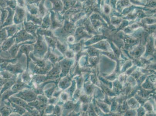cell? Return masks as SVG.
Masks as SVG:
<instances>
[{
  "instance_id": "1",
  "label": "cell",
  "mask_w": 156,
  "mask_h": 116,
  "mask_svg": "<svg viewBox=\"0 0 156 116\" xmlns=\"http://www.w3.org/2000/svg\"><path fill=\"white\" fill-rule=\"evenodd\" d=\"M37 35H38L37 41L34 45V54L38 56L39 58H42L47 51V46L42 36L39 34Z\"/></svg>"
},
{
  "instance_id": "2",
  "label": "cell",
  "mask_w": 156,
  "mask_h": 116,
  "mask_svg": "<svg viewBox=\"0 0 156 116\" xmlns=\"http://www.w3.org/2000/svg\"><path fill=\"white\" fill-rule=\"evenodd\" d=\"M15 39L16 43H19L23 42L26 41L27 40H35V37L29 33L25 30L23 24L22 26L21 30H19L18 32H17L15 34Z\"/></svg>"
},
{
  "instance_id": "3",
  "label": "cell",
  "mask_w": 156,
  "mask_h": 116,
  "mask_svg": "<svg viewBox=\"0 0 156 116\" xmlns=\"http://www.w3.org/2000/svg\"><path fill=\"white\" fill-rule=\"evenodd\" d=\"M15 96L17 97L22 99L28 102H30L35 100L37 97L36 94L35 92L29 90H26L18 93L15 95Z\"/></svg>"
},
{
  "instance_id": "4",
  "label": "cell",
  "mask_w": 156,
  "mask_h": 116,
  "mask_svg": "<svg viewBox=\"0 0 156 116\" xmlns=\"http://www.w3.org/2000/svg\"><path fill=\"white\" fill-rule=\"evenodd\" d=\"M24 28L27 32L32 34L36 38H37V35L36 33L38 28L40 27V25L35 24L30 21H26L25 19L24 22Z\"/></svg>"
},
{
  "instance_id": "5",
  "label": "cell",
  "mask_w": 156,
  "mask_h": 116,
  "mask_svg": "<svg viewBox=\"0 0 156 116\" xmlns=\"http://www.w3.org/2000/svg\"><path fill=\"white\" fill-rule=\"evenodd\" d=\"M16 13L13 21L16 24H19L24 21L25 17V11L22 8L17 6L16 9Z\"/></svg>"
},
{
  "instance_id": "6",
  "label": "cell",
  "mask_w": 156,
  "mask_h": 116,
  "mask_svg": "<svg viewBox=\"0 0 156 116\" xmlns=\"http://www.w3.org/2000/svg\"><path fill=\"white\" fill-rule=\"evenodd\" d=\"M54 65L55 66L48 72V74L46 77V80L47 79L54 80L59 77L60 73L61 72V67L60 63H56Z\"/></svg>"
},
{
  "instance_id": "7",
  "label": "cell",
  "mask_w": 156,
  "mask_h": 116,
  "mask_svg": "<svg viewBox=\"0 0 156 116\" xmlns=\"http://www.w3.org/2000/svg\"><path fill=\"white\" fill-rule=\"evenodd\" d=\"M50 11L51 13V17H50L51 21L50 29L55 30L57 28L62 27V22L60 21L58 19H57L56 16V13L52 10Z\"/></svg>"
},
{
  "instance_id": "8",
  "label": "cell",
  "mask_w": 156,
  "mask_h": 116,
  "mask_svg": "<svg viewBox=\"0 0 156 116\" xmlns=\"http://www.w3.org/2000/svg\"><path fill=\"white\" fill-rule=\"evenodd\" d=\"M34 50V46L33 45H28L26 44V45L23 44L22 46L20 47L19 49V51H18V55H17V57H21L22 54L23 53H24L26 55L27 58V63L29 62V53L30 52H31L32 51Z\"/></svg>"
},
{
  "instance_id": "9",
  "label": "cell",
  "mask_w": 156,
  "mask_h": 116,
  "mask_svg": "<svg viewBox=\"0 0 156 116\" xmlns=\"http://www.w3.org/2000/svg\"><path fill=\"white\" fill-rule=\"evenodd\" d=\"M26 16L27 21H31L34 24L40 26L42 24V19L40 16L32 15L27 11L26 12Z\"/></svg>"
},
{
  "instance_id": "10",
  "label": "cell",
  "mask_w": 156,
  "mask_h": 116,
  "mask_svg": "<svg viewBox=\"0 0 156 116\" xmlns=\"http://www.w3.org/2000/svg\"><path fill=\"white\" fill-rule=\"evenodd\" d=\"M52 2V8L51 10L54 11L56 13H58L62 11L63 6L61 0H49Z\"/></svg>"
},
{
  "instance_id": "11",
  "label": "cell",
  "mask_w": 156,
  "mask_h": 116,
  "mask_svg": "<svg viewBox=\"0 0 156 116\" xmlns=\"http://www.w3.org/2000/svg\"><path fill=\"white\" fill-rule=\"evenodd\" d=\"M45 58L49 59L53 64H56V62L62 59V57H59L58 56L49 51L45 56Z\"/></svg>"
},
{
  "instance_id": "12",
  "label": "cell",
  "mask_w": 156,
  "mask_h": 116,
  "mask_svg": "<svg viewBox=\"0 0 156 116\" xmlns=\"http://www.w3.org/2000/svg\"><path fill=\"white\" fill-rule=\"evenodd\" d=\"M26 88H30L28 85H26V84L23 83V82L21 81V80L18 79L17 83H15L12 87V90L16 93Z\"/></svg>"
},
{
  "instance_id": "13",
  "label": "cell",
  "mask_w": 156,
  "mask_h": 116,
  "mask_svg": "<svg viewBox=\"0 0 156 116\" xmlns=\"http://www.w3.org/2000/svg\"><path fill=\"white\" fill-rule=\"evenodd\" d=\"M21 65L20 63H17L15 65H9L8 67V70L13 74L22 73L23 70Z\"/></svg>"
},
{
  "instance_id": "14",
  "label": "cell",
  "mask_w": 156,
  "mask_h": 116,
  "mask_svg": "<svg viewBox=\"0 0 156 116\" xmlns=\"http://www.w3.org/2000/svg\"><path fill=\"white\" fill-rule=\"evenodd\" d=\"M60 64L61 65V71H61L62 73L60 75V77H62V76L66 75L68 73V71L69 68L70 63L67 60H64L60 62Z\"/></svg>"
},
{
  "instance_id": "15",
  "label": "cell",
  "mask_w": 156,
  "mask_h": 116,
  "mask_svg": "<svg viewBox=\"0 0 156 116\" xmlns=\"http://www.w3.org/2000/svg\"><path fill=\"white\" fill-rule=\"evenodd\" d=\"M45 16L43 19H42V24H41V27L43 29H47L50 28L51 24L50 13H48Z\"/></svg>"
},
{
  "instance_id": "16",
  "label": "cell",
  "mask_w": 156,
  "mask_h": 116,
  "mask_svg": "<svg viewBox=\"0 0 156 116\" xmlns=\"http://www.w3.org/2000/svg\"><path fill=\"white\" fill-rule=\"evenodd\" d=\"M37 34H39L41 36L45 35V36H49V37L52 38H56V37L54 36L51 30H47V29L40 28L37 29Z\"/></svg>"
},
{
  "instance_id": "17",
  "label": "cell",
  "mask_w": 156,
  "mask_h": 116,
  "mask_svg": "<svg viewBox=\"0 0 156 116\" xmlns=\"http://www.w3.org/2000/svg\"><path fill=\"white\" fill-rule=\"evenodd\" d=\"M11 100L14 104L21 106V107H24V108H30V106L28 105V104L25 101L23 100L20 99L16 98L13 97H10Z\"/></svg>"
},
{
  "instance_id": "18",
  "label": "cell",
  "mask_w": 156,
  "mask_h": 116,
  "mask_svg": "<svg viewBox=\"0 0 156 116\" xmlns=\"http://www.w3.org/2000/svg\"><path fill=\"white\" fill-rule=\"evenodd\" d=\"M6 9L9 11V15L6 21L5 25H11L13 23V17L14 13V10L9 7Z\"/></svg>"
},
{
  "instance_id": "19",
  "label": "cell",
  "mask_w": 156,
  "mask_h": 116,
  "mask_svg": "<svg viewBox=\"0 0 156 116\" xmlns=\"http://www.w3.org/2000/svg\"><path fill=\"white\" fill-rule=\"evenodd\" d=\"M27 7L28 8V11L31 14L39 16V9L37 7V6L34 5V4H27Z\"/></svg>"
},
{
  "instance_id": "20",
  "label": "cell",
  "mask_w": 156,
  "mask_h": 116,
  "mask_svg": "<svg viewBox=\"0 0 156 116\" xmlns=\"http://www.w3.org/2000/svg\"><path fill=\"white\" fill-rule=\"evenodd\" d=\"M45 0H41L40 1L39 6V15L40 17H44V16L46 15L47 12V9L45 8V6H44Z\"/></svg>"
},
{
  "instance_id": "21",
  "label": "cell",
  "mask_w": 156,
  "mask_h": 116,
  "mask_svg": "<svg viewBox=\"0 0 156 116\" xmlns=\"http://www.w3.org/2000/svg\"><path fill=\"white\" fill-rule=\"evenodd\" d=\"M24 43L18 44L16 43L12 46L10 49L9 50L10 53L12 58H14L16 57V55L17 53V52L19 50V46L23 44Z\"/></svg>"
},
{
  "instance_id": "22",
  "label": "cell",
  "mask_w": 156,
  "mask_h": 116,
  "mask_svg": "<svg viewBox=\"0 0 156 116\" xmlns=\"http://www.w3.org/2000/svg\"><path fill=\"white\" fill-rule=\"evenodd\" d=\"M45 38L46 40L47 43L49 45V46L50 47L52 48L53 49L56 47V41H57V38H54L49 36H45Z\"/></svg>"
},
{
  "instance_id": "23",
  "label": "cell",
  "mask_w": 156,
  "mask_h": 116,
  "mask_svg": "<svg viewBox=\"0 0 156 116\" xmlns=\"http://www.w3.org/2000/svg\"><path fill=\"white\" fill-rule=\"evenodd\" d=\"M15 34L14 36L9 39L4 43V48L5 50L8 49L10 47H12L13 44L15 42Z\"/></svg>"
},
{
  "instance_id": "24",
  "label": "cell",
  "mask_w": 156,
  "mask_h": 116,
  "mask_svg": "<svg viewBox=\"0 0 156 116\" xmlns=\"http://www.w3.org/2000/svg\"><path fill=\"white\" fill-rule=\"evenodd\" d=\"M6 28L8 32V37L13 36V35L15 34L18 30V27L16 25H13Z\"/></svg>"
},
{
  "instance_id": "25",
  "label": "cell",
  "mask_w": 156,
  "mask_h": 116,
  "mask_svg": "<svg viewBox=\"0 0 156 116\" xmlns=\"http://www.w3.org/2000/svg\"><path fill=\"white\" fill-rule=\"evenodd\" d=\"M32 74L28 72V70L26 71L24 73H23L22 76V80L23 82L24 83L29 82L31 80L32 76Z\"/></svg>"
},
{
  "instance_id": "26",
  "label": "cell",
  "mask_w": 156,
  "mask_h": 116,
  "mask_svg": "<svg viewBox=\"0 0 156 116\" xmlns=\"http://www.w3.org/2000/svg\"><path fill=\"white\" fill-rule=\"evenodd\" d=\"M68 79L67 78H64L60 80L59 83V87H60L61 90H64L67 87L68 83H69Z\"/></svg>"
},
{
  "instance_id": "27",
  "label": "cell",
  "mask_w": 156,
  "mask_h": 116,
  "mask_svg": "<svg viewBox=\"0 0 156 116\" xmlns=\"http://www.w3.org/2000/svg\"><path fill=\"white\" fill-rule=\"evenodd\" d=\"M56 47H57L59 51H60L61 53H63L66 51V47L62 44V43L60 42L58 40H57L56 41Z\"/></svg>"
},
{
  "instance_id": "28",
  "label": "cell",
  "mask_w": 156,
  "mask_h": 116,
  "mask_svg": "<svg viewBox=\"0 0 156 116\" xmlns=\"http://www.w3.org/2000/svg\"><path fill=\"white\" fill-rule=\"evenodd\" d=\"M12 106L16 109V112H18L19 114L22 115L25 112V110L22 108L21 106L16 105L15 104H12Z\"/></svg>"
},
{
  "instance_id": "29",
  "label": "cell",
  "mask_w": 156,
  "mask_h": 116,
  "mask_svg": "<svg viewBox=\"0 0 156 116\" xmlns=\"http://www.w3.org/2000/svg\"><path fill=\"white\" fill-rule=\"evenodd\" d=\"M56 86H55L53 88L50 89V90H46L45 92V94H46V96L48 97H51L53 95V93H54V91L56 90Z\"/></svg>"
},
{
  "instance_id": "30",
  "label": "cell",
  "mask_w": 156,
  "mask_h": 116,
  "mask_svg": "<svg viewBox=\"0 0 156 116\" xmlns=\"http://www.w3.org/2000/svg\"><path fill=\"white\" fill-rule=\"evenodd\" d=\"M25 0H17L18 5L20 8H23L25 5Z\"/></svg>"
},
{
  "instance_id": "31",
  "label": "cell",
  "mask_w": 156,
  "mask_h": 116,
  "mask_svg": "<svg viewBox=\"0 0 156 116\" xmlns=\"http://www.w3.org/2000/svg\"><path fill=\"white\" fill-rule=\"evenodd\" d=\"M54 112H55V114L56 115H59L61 114V108H60V106L58 105L56 106Z\"/></svg>"
},
{
  "instance_id": "32",
  "label": "cell",
  "mask_w": 156,
  "mask_h": 116,
  "mask_svg": "<svg viewBox=\"0 0 156 116\" xmlns=\"http://www.w3.org/2000/svg\"><path fill=\"white\" fill-rule=\"evenodd\" d=\"M41 0H25L26 2L27 3V4H33L38 3Z\"/></svg>"
},
{
  "instance_id": "33",
  "label": "cell",
  "mask_w": 156,
  "mask_h": 116,
  "mask_svg": "<svg viewBox=\"0 0 156 116\" xmlns=\"http://www.w3.org/2000/svg\"><path fill=\"white\" fill-rule=\"evenodd\" d=\"M46 110H47L46 111V112H45L48 113H51V112H52V111H53V106H52V105L48 106L46 108Z\"/></svg>"
},
{
  "instance_id": "34",
  "label": "cell",
  "mask_w": 156,
  "mask_h": 116,
  "mask_svg": "<svg viewBox=\"0 0 156 116\" xmlns=\"http://www.w3.org/2000/svg\"><path fill=\"white\" fill-rule=\"evenodd\" d=\"M61 91H56L55 92H54V94H53V96L55 97H58L59 96L60 94H61Z\"/></svg>"
},
{
  "instance_id": "35",
  "label": "cell",
  "mask_w": 156,
  "mask_h": 116,
  "mask_svg": "<svg viewBox=\"0 0 156 116\" xmlns=\"http://www.w3.org/2000/svg\"><path fill=\"white\" fill-rule=\"evenodd\" d=\"M61 98L63 100H65L67 99V96L65 93H62L61 95Z\"/></svg>"
},
{
  "instance_id": "36",
  "label": "cell",
  "mask_w": 156,
  "mask_h": 116,
  "mask_svg": "<svg viewBox=\"0 0 156 116\" xmlns=\"http://www.w3.org/2000/svg\"><path fill=\"white\" fill-rule=\"evenodd\" d=\"M56 98H52L51 99H50V100H49V103H51V104H53L55 103V101H56Z\"/></svg>"
}]
</instances>
